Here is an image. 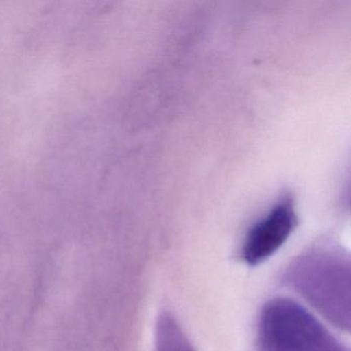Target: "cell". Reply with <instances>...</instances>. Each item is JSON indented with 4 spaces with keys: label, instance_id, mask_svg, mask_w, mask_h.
Returning a JSON list of instances; mask_svg holds the SVG:
<instances>
[{
    "label": "cell",
    "instance_id": "obj_1",
    "mask_svg": "<svg viewBox=\"0 0 351 351\" xmlns=\"http://www.w3.org/2000/svg\"><path fill=\"white\" fill-rule=\"evenodd\" d=\"M261 351H342L303 307L287 299L267 304L261 317Z\"/></svg>",
    "mask_w": 351,
    "mask_h": 351
},
{
    "label": "cell",
    "instance_id": "obj_2",
    "mask_svg": "<svg viewBox=\"0 0 351 351\" xmlns=\"http://www.w3.org/2000/svg\"><path fill=\"white\" fill-rule=\"evenodd\" d=\"M297 221L293 198L282 197L248 230L241 250L244 262L256 266L268 260L285 244Z\"/></svg>",
    "mask_w": 351,
    "mask_h": 351
},
{
    "label": "cell",
    "instance_id": "obj_3",
    "mask_svg": "<svg viewBox=\"0 0 351 351\" xmlns=\"http://www.w3.org/2000/svg\"><path fill=\"white\" fill-rule=\"evenodd\" d=\"M188 351H194V350H193V349H191V348H190V349H189V350H188Z\"/></svg>",
    "mask_w": 351,
    "mask_h": 351
}]
</instances>
